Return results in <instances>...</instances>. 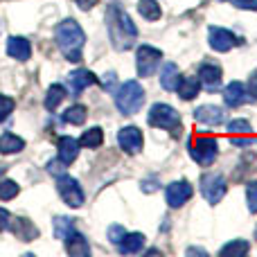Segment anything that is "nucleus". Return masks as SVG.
Instances as JSON below:
<instances>
[{
    "instance_id": "nucleus-38",
    "label": "nucleus",
    "mask_w": 257,
    "mask_h": 257,
    "mask_svg": "<svg viewBox=\"0 0 257 257\" xmlns=\"http://www.w3.org/2000/svg\"><path fill=\"white\" fill-rule=\"evenodd\" d=\"M232 145H237V147H248V145H250V138H232Z\"/></svg>"
},
{
    "instance_id": "nucleus-10",
    "label": "nucleus",
    "mask_w": 257,
    "mask_h": 257,
    "mask_svg": "<svg viewBox=\"0 0 257 257\" xmlns=\"http://www.w3.org/2000/svg\"><path fill=\"white\" fill-rule=\"evenodd\" d=\"M194 194V187L190 185L187 181H176V183H169L165 187V196H167V205L169 208H181L183 203L192 199Z\"/></svg>"
},
{
    "instance_id": "nucleus-5",
    "label": "nucleus",
    "mask_w": 257,
    "mask_h": 257,
    "mask_svg": "<svg viewBox=\"0 0 257 257\" xmlns=\"http://www.w3.org/2000/svg\"><path fill=\"white\" fill-rule=\"evenodd\" d=\"M217 154H219V145L212 136H199L190 142V156L203 167L212 165L217 160Z\"/></svg>"
},
{
    "instance_id": "nucleus-1",
    "label": "nucleus",
    "mask_w": 257,
    "mask_h": 257,
    "mask_svg": "<svg viewBox=\"0 0 257 257\" xmlns=\"http://www.w3.org/2000/svg\"><path fill=\"white\" fill-rule=\"evenodd\" d=\"M106 27H108V36H111V43L117 52H124L131 50L136 45L138 39V27L131 21V16L120 7V5H108L106 12Z\"/></svg>"
},
{
    "instance_id": "nucleus-39",
    "label": "nucleus",
    "mask_w": 257,
    "mask_h": 257,
    "mask_svg": "<svg viewBox=\"0 0 257 257\" xmlns=\"http://www.w3.org/2000/svg\"><path fill=\"white\" fill-rule=\"evenodd\" d=\"M187 255H205V250H201V248H187Z\"/></svg>"
},
{
    "instance_id": "nucleus-11",
    "label": "nucleus",
    "mask_w": 257,
    "mask_h": 257,
    "mask_svg": "<svg viewBox=\"0 0 257 257\" xmlns=\"http://www.w3.org/2000/svg\"><path fill=\"white\" fill-rule=\"evenodd\" d=\"M117 142H120V147L126 154H140L145 138H142V131L138 126H124L117 133Z\"/></svg>"
},
{
    "instance_id": "nucleus-31",
    "label": "nucleus",
    "mask_w": 257,
    "mask_h": 257,
    "mask_svg": "<svg viewBox=\"0 0 257 257\" xmlns=\"http://www.w3.org/2000/svg\"><path fill=\"white\" fill-rule=\"evenodd\" d=\"M14 106H16V104H14V99H12V97H7V95H3V93H0V122H3V120H7V117H9V113L14 111Z\"/></svg>"
},
{
    "instance_id": "nucleus-30",
    "label": "nucleus",
    "mask_w": 257,
    "mask_h": 257,
    "mask_svg": "<svg viewBox=\"0 0 257 257\" xmlns=\"http://www.w3.org/2000/svg\"><path fill=\"white\" fill-rule=\"evenodd\" d=\"M246 201H248V210L257 214V181L246 185Z\"/></svg>"
},
{
    "instance_id": "nucleus-17",
    "label": "nucleus",
    "mask_w": 257,
    "mask_h": 257,
    "mask_svg": "<svg viewBox=\"0 0 257 257\" xmlns=\"http://www.w3.org/2000/svg\"><path fill=\"white\" fill-rule=\"evenodd\" d=\"M181 70H178L176 63L167 61L163 66V70H160V86H163L165 90H169V93H176L178 84H181Z\"/></svg>"
},
{
    "instance_id": "nucleus-33",
    "label": "nucleus",
    "mask_w": 257,
    "mask_h": 257,
    "mask_svg": "<svg viewBox=\"0 0 257 257\" xmlns=\"http://www.w3.org/2000/svg\"><path fill=\"white\" fill-rule=\"evenodd\" d=\"M124 235H126V230L122 226H117V223H113V226L108 228V239H111L113 244H117V241H120Z\"/></svg>"
},
{
    "instance_id": "nucleus-13",
    "label": "nucleus",
    "mask_w": 257,
    "mask_h": 257,
    "mask_svg": "<svg viewBox=\"0 0 257 257\" xmlns=\"http://www.w3.org/2000/svg\"><path fill=\"white\" fill-rule=\"evenodd\" d=\"M194 120L203 126H219L223 120H226V113H223L221 106H214V104H205V106H199L194 111Z\"/></svg>"
},
{
    "instance_id": "nucleus-16",
    "label": "nucleus",
    "mask_w": 257,
    "mask_h": 257,
    "mask_svg": "<svg viewBox=\"0 0 257 257\" xmlns=\"http://www.w3.org/2000/svg\"><path fill=\"white\" fill-rule=\"evenodd\" d=\"M7 54L16 61H27L32 54V45L25 36H9L7 39Z\"/></svg>"
},
{
    "instance_id": "nucleus-9",
    "label": "nucleus",
    "mask_w": 257,
    "mask_h": 257,
    "mask_svg": "<svg viewBox=\"0 0 257 257\" xmlns=\"http://www.w3.org/2000/svg\"><path fill=\"white\" fill-rule=\"evenodd\" d=\"M208 41H210V48L217 50V52H228V50H232L235 45L241 43V41L237 39L230 30H226V27H210Z\"/></svg>"
},
{
    "instance_id": "nucleus-15",
    "label": "nucleus",
    "mask_w": 257,
    "mask_h": 257,
    "mask_svg": "<svg viewBox=\"0 0 257 257\" xmlns=\"http://www.w3.org/2000/svg\"><path fill=\"white\" fill-rule=\"evenodd\" d=\"M223 102L230 108H237L244 102H248V90H246V86L241 84V81H230V84L226 86V90H223Z\"/></svg>"
},
{
    "instance_id": "nucleus-25",
    "label": "nucleus",
    "mask_w": 257,
    "mask_h": 257,
    "mask_svg": "<svg viewBox=\"0 0 257 257\" xmlns=\"http://www.w3.org/2000/svg\"><path fill=\"white\" fill-rule=\"evenodd\" d=\"M75 232V221L70 217H57L54 219V237L61 241H66L68 237Z\"/></svg>"
},
{
    "instance_id": "nucleus-35",
    "label": "nucleus",
    "mask_w": 257,
    "mask_h": 257,
    "mask_svg": "<svg viewBox=\"0 0 257 257\" xmlns=\"http://www.w3.org/2000/svg\"><path fill=\"white\" fill-rule=\"evenodd\" d=\"M246 90H248V95L253 99H257V72H253L248 79V86H246Z\"/></svg>"
},
{
    "instance_id": "nucleus-36",
    "label": "nucleus",
    "mask_w": 257,
    "mask_h": 257,
    "mask_svg": "<svg viewBox=\"0 0 257 257\" xmlns=\"http://www.w3.org/2000/svg\"><path fill=\"white\" fill-rule=\"evenodd\" d=\"M7 226H9V212L5 208H0V230H5Z\"/></svg>"
},
{
    "instance_id": "nucleus-28",
    "label": "nucleus",
    "mask_w": 257,
    "mask_h": 257,
    "mask_svg": "<svg viewBox=\"0 0 257 257\" xmlns=\"http://www.w3.org/2000/svg\"><path fill=\"white\" fill-rule=\"evenodd\" d=\"M63 122H68V124H77L81 126L86 122V106H81V104H75V106H70L66 113L61 115Z\"/></svg>"
},
{
    "instance_id": "nucleus-18",
    "label": "nucleus",
    "mask_w": 257,
    "mask_h": 257,
    "mask_svg": "<svg viewBox=\"0 0 257 257\" xmlns=\"http://www.w3.org/2000/svg\"><path fill=\"white\" fill-rule=\"evenodd\" d=\"M115 246L122 255H136L145 248V235L142 232H126Z\"/></svg>"
},
{
    "instance_id": "nucleus-23",
    "label": "nucleus",
    "mask_w": 257,
    "mask_h": 257,
    "mask_svg": "<svg viewBox=\"0 0 257 257\" xmlns=\"http://www.w3.org/2000/svg\"><path fill=\"white\" fill-rule=\"evenodd\" d=\"M63 97H66V88L61 84H52L45 90V108L48 111H57L59 104L63 102Z\"/></svg>"
},
{
    "instance_id": "nucleus-3",
    "label": "nucleus",
    "mask_w": 257,
    "mask_h": 257,
    "mask_svg": "<svg viewBox=\"0 0 257 257\" xmlns=\"http://www.w3.org/2000/svg\"><path fill=\"white\" fill-rule=\"evenodd\" d=\"M145 104V88L138 81H124L115 90V106L122 115H136Z\"/></svg>"
},
{
    "instance_id": "nucleus-34",
    "label": "nucleus",
    "mask_w": 257,
    "mask_h": 257,
    "mask_svg": "<svg viewBox=\"0 0 257 257\" xmlns=\"http://www.w3.org/2000/svg\"><path fill=\"white\" fill-rule=\"evenodd\" d=\"M228 3H232L235 7H239V9H250V12H255L257 9V0H228Z\"/></svg>"
},
{
    "instance_id": "nucleus-37",
    "label": "nucleus",
    "mask_w": 257,
    "mask_h": 257,
    "mask_svg": "<svg viewBox=\"0 0 257 257\" xmlns=\"http://www.w3.org/2000/svg\"><path fill=\"white\" fill-rule=\"evenodd\" d=\"M77 5H79L84 12H88V9H93L95 5H97V0H77Z\"/></svg>"
},
{
    "instance_id": "nucleus-2",
    "label": "nucleus",
    "mask_w": 257,
    "mask_h": 257,
    "mask_svg": "<svg viewBox=\"0 0 257 257\" xmlns=\"http://www.w3.org/2000/svg\"><path fill=\"white\" fill-rule=\"evenodd\" d=\"M54 39H57L59 50L63 52V57L68 61L72 63L81 61V50H84V43H86V34L72 18H66L63 23H59L57 30H54Z\"/></svg>"
},
{
    "instance_id": "nucleus-14",
    "label": "nucleus",
    "mask_w": 257,
    "mask_h": 257,
    "mask_svg": "<svg viewBox=\"0 0 257 257\" xmlns=\"http://www.w3.org/2000/svg\"><path fill=\"white\" fill-rule=\"evenodd\" d=\"M97 81H99L97 77H95L90 70H86V68L72 70L70 75H68V84H70V88H72V93H75V95H79L81 90H86L88 86H95Z\"/></svg>"
},
{
    "instance_id": "nucleus-32",
    "label": "nucleus",
    "mask_w": 257,
    "mask_h": 257,
    "mask_svg": "<svg viewBox=\"0 0 257 257\" xmlns=\"http://www.w3.org/2000/svg\"><path fill=\"white\" fill-rule=\"evenodd\" d=\"M228 131L230 133H250V124L246 120H232L228 124Z\"/></svg>"
},
{
    "instance_id": "nucleus-20",
    "label": "nucleus",
    "mask_w": 257,
    "mask_h": 257,
    "mask_svg": "<svg viewBox=\"0 0 257 257\" xmlns=\"http://www.w3.org/2000/svg\"><path fill=\"white\" fill-rule=\"evenodd\" d=\"M66 250H68V255H72V257H81V255H90V246H88V241L84 239V235H79V232H72L70 237H68L66 241Z\"/></svg>"
},
{
    "instance_id": "nucleus-27",
    "label": "nucleus",
    "mask_w": 257,
    "mask_h": 257,
    "mask_svg": "<svg viewBox=\"0 0 257 257\" xmlns=\"http://www.w3.org/2000/svg\"><path fill=\"white\" fill-rule=\"evenodd\" d=\"M246 253H248V241H244V239H232L230 244H226L221 250H219L221 257H239V255H246Z\"/></svg>"
},
{
    "instance_id": "nucleus-12",
    "label": "nucleus",
    "mask_w": 257,
    "mask_h": 257,
    "mask_svg": "<svg viewBox=\"0 0 257 257\" xmlns=\"http://www.w3.org/2000/svg\"><path fill=\"white\" fill-rule=\"evenodd\" d=\"M199 81H201V86L203 88H208V90H217L219 86H221V77H223V72H221V68L217 66V63H212V61H205V63H201V68H199Z\"/></svg>"
},
{
    "instance_id": "nucleus-7",
    "label": "nucleus",
    "mask_w": 257,
    "mask_h": 257,
    "mask_svg": "<svg viewBox=\"0 0 257 257\" xmlns=\"http://www.w3.org/2000/svg\"><path fill=\"white\" fill-rule=\"evenodd\" d=\"M163 52L158 48H151V45H140L136 50V70L138 77H151L154 70L158 68Z\"/></svg>"
},
{
    "instance_id": "nucleus-26",
    "label": "nucleus",
    "mask_w": 257,
    "mask_h": 257,
    "mask_svg": "<svg viewBox=\"0 0 257 257\" xmlns=\"http://www.w3.org/2000/svg\"><path fill=\"white\" fill-rule=\"evenodd\" d=\"M102 142H104V131L99 126L88 128V131H84V136L79 138V145L88 147V149H95V147H99Z\"/></svg>"
},
{
    "instance_id": "nucleus-21",
    "label": "nucleus",
    "mask_w": 257,
    "mask_h": 257,
    "mask_svg": "<svg viewBox=\"0 0 257 257\" xmlns=\"http://www.w3.org/2000/svg\"><path fill=\"white\" fill-rule=\"evenodd\" d=\"M199 90H201L199 77H181V84H178L176 93L181 95V99L190 102V99H194L196 95H199Z\"/></svg>"
},
{
    "instance_id": "nucleus-24",
    "label": "nucleus",
    "mask_w": 257,
    "mask_h": 257,
    "mask_svg": "<svg viewBox=\"0 0 257 257\" xmlns=\"http://www.w3.org/2000/svg\"><path fill=\"white\" fill-rule=\"evenodd\" d=\"M138 12H140V16L147 18V21H158V18L163 16V9H160L158 0H140V3H138Z\"/></svg>"
},
{
    "instance_id": "nucleus-6",
    "label": "nucleus",
    "mask_w": 257,
    "mask_h": 257,
    "mask_svg": "<svg viewBox=\"0 0 257 257\" xmlns=\"http://www.w3.org/2000/svg\"><path fill=\"white\" fill-rule=\"evenodd\" d=\"M57 192L63 199V203L70 208H81L84 205V190H81L79 181L68 174H59L57 176Z\"/></svg>"
},
{
    "instance_id": "nucleus-19",
    "label": "nucleus",
    "mask_w": 257,
    "mask_h": 257,
    "mask_svg": "<svg viewBox=\"0 0 257 257\" xmlns=\"http://www.w3.org/2000/svg\"><path fill=\"white\" fill-rule=\"evenodd\" d=\"M79 140H75V138H61L59 140V163L61 165H72L77 160V156H79Z\"/></svg>"
},
{
    "instance_id": "nucleus-29",
    "label": "nucleus",
    "mask_w": 257,
    "mask_h": 257,
    "mask_svg": "<svg viewBox=\"0 0 257 257\" xmlns=\"http://www.w3.org/2000/svg\"><path fill=\"white\" fill-rule=\"evenodd\" d=\"M18 194V185L14 181H3L0 183V199L3 201H9Z\"/></svg>"
},
{
    "instance_id": "nucleus-4",
    "label": "nucleus",
    "mask_w": 257,
    "mask_h": 257,
    "mask_svg": "<svg viewBox=\"0 0 257 257\" xmlns=\"http://www.w3.org/2000/svg\"><path fill=\"white\" fill-rule=\"evenodd\" d=\"M151 126L163 128V131H178L181 128V115L174 106L169 104H154L149 108V117H147Z\"/></svg>"
},
{
    "instance_id": "nucleus-8",
    "label": "nucleus",
    "mask_w": 257,
    "mask_h": 257,
    "mask_svg": "<svg viewBox=\"0 0 257 257\" xmlns=\"http://www.w3.org/2000/svg\"><path fill=\"white\" fill-rule=\"evenodd\" d=\"M226 190H228V185L221 174H205L201 178V194H203V199L210 205L221 203V199L226 196Z\"/></svg>"
},
{
    "instance_id": "nucleus-22",
    "label": "nucleus",
    "mask_w": 257,
    "mask_h": 257,
    "mask_svg": "<svg viewBox=\"0 0 257 257\" xmlns=\"http://www.w3.org/2000/svg\"><path fill=\"white\" fill-rule=\"evenodd\" d=\"M25 149V140L14 133H3L0 136V154L9 156V154H18V151Z\"/></svg>"
}]
</instances>
